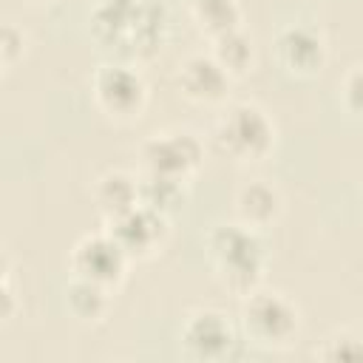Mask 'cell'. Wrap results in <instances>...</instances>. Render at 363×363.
Here are the masks:
<instances>
[{
	"label": "cell",
	"mask_w": 363,
	"mask_h": 363,
	"mask_svg": "<svg viewBox=\"0 0 363 363\" xmlns=\"http://www.w3.org/2000/svg\"><path fill=\"white\" fill-rule=\"evenodd\" d=\"M204 247L213 275L230 295L244 298L261 286L267 272V247L258 230H250L238 221L213 224Z\"/></svg>",
	"instance_id": "cell-1"
},
{
	"label": "cell",
	"mask_w": 363,
	"mask_h": 363,
	"mask_svg": "<svg viewBox=\"0 0 363 363\" xmlns=\"http://www.w3.org/2000/svg\"><path fill=\"white\" fill-rule=\"evenodd\" d=\"M275 122L258 102H233L213 125V147L235 164H258L275 150Z\"/></svg>",
	"instance_id": "cell-2"
},
{
	"label": "cell",
	"mask_w": 363,
	"mask_h": 363,
	"mask_svg": "<svg viewBox=\"0 0 363 363\" xmlns=\"http://www.w3.org/2000/svg\"><path fill=\"white\" fill-rule=\"evenodd\" d=\"M238 332L261 349H286L301 332V309L281 289H252L238 306Z\"/></svg>",
	"instance_id": "cell-3"
},
{
	"label": "cell",
	"mask_w": 363,
	"mask_h": 363,
	"mask_svg": "<svg viewBox=\"0 0 363 363\" xmlns=\"http://www.w3.org/2000/svg\"><path fill=\"white\" fill-rule=\"evenodd\" d=\"M88 88H91V99L96 111L119 125L136 122L145 113L147 96H150L142 71L122 60L96 65L88 79Z\"/></svg>",
	"instance_id": "cell-4"
},
{
	"label": "cell",
	"mask_w": 363,
	"mask_h": 363,
	"mask_svg": "<svg viewBox=\"0 0 363 363\" xmlns=\"http://www.w3.org/2000/svg\"><path fill=\"white\" fill-rule=\"evenodd\" d=\"M201 162H204V145L187 128L156 130L139 145L142 173H156V176L190 182L199 173Z\"/></svg>",
	"instance_id": "cell-5"
},
{
	"label": "cell",
	"mask_w": 363,
	"mask_h": 363,
	"mask_svg": "<svg viewBox=\"0 0 363 363\" xmlns=\"http://www.w3.org/2000/svg\"><path fill=\"white\" fill-rule=\"evenodd\" d=\"M130 258L128 252L119 247V241L102 227L94 233H85L68 252V269L77 278L94 281L111 292H116L130 269Z\"/></svg>",
	"instance_id": "cell-6"
},
{
	"label": "cell",
	"mask_w": 363,
	"mask_h": 363,
	"mask_svg": "<svg viewBox=\"0 0 363 363\" xmlns=\"http://www.w3.org/2000/svg\"><path fill=\"white\" fill-rule=\"evenodd\" d=\"M238 335H241L238 326L224 312L204 306V309H193L184 318V323L179 329V343L187 357L213 363V360L233 357Z\"/></svg>",
	"instance_id": "cell-7"
},
{
	"label": "cell",
	"mask_w": 363,
	"mask_h": 363,
	"mask_svg": "<svg viewBox=\"0 0 363 363\" xmlns=\"http://www.w3.org/2000/svg\"><path fill=\"white\" fill-rule=\"evenodd\" d=\"M105 230L119 241V247L128 252L130 261H150L167 247L170 216L139 201L133 210L122 213L119 218L105 221Z\"/></svg>",
	"instance_id": "cell-8"
},
{
	"label": "cell",
	"mask_w": 363,
	"mask_h": 363,
	"mask_svg": "<svg viewBox=\"0 0 363 363\" xmlns=\"http://www.w3.org/2000/svg\"><path fill=\"white\" fill-rule=\"evenodd\" d=\"M272 51L278 65L298 79H312L326 68L329 45L318 26L309 23H286L272 37Z\"/></svg>",
	"instance_id": "cell-9"
},
{
	"label": "cell",
	"mask_w": 363,
	"mask_h": 363,
	"mask_svg": "<svg viewBox=\"0 0 363 363\" xmlns=\"http://www.w3.org/2000/svg\"><path fill=\"white\" fill-rule=\"evenodd\" d=\"M176 91L196 105H221L230 94L233 77L216 62L213 54H190L173 74Z\"/></svg>",
	"instance_id": "cell-10"
},
{
	"label": "cell",
	"mask_w": 363,
	"mask_h": 363,
	"mask_svg": "<svg viewBox=\"0 0 363 363\" xmlns=\"http://www.w3.org/2000/svg\"><path fill=\"white\" fill-rule=\"evenodd\" d=\"M233 213L235 221L250 230H267L272 227L284 213V196L281 190L267 179L244 182L233 196Z\"/></svg>",
	"instance_id": "cell-11"
},
{
	"label": "cell",
	"mask_w": 363,
	"mask_h": 363,
	"mask_svg": "<svg viewBox=\"0 0 363 363\" xmlns=\"http://www.w3.org/2000/svg\"><path fill=\"white\" fill-rule=\"evenodd\" d=\"M91 201L105 221L119 218L122 213L139 204V176L122 167H111L99 173L91 184Z\"/></svg>",
	"instance_id": "cell-12"
},
{
	"label": "cell",
	"mask_w": 363,
	"mask_h": 363,
	"mask_svg": "<svg viewBox=\"0 0 363 363\" xmlns=\"http://www.w3.org/2000/svg\"><path fill=\"white\" fill-rule=\"evenodd\" d=\"M65 306H68V315L77 323L96 326V323H102L111 315L113 292L99 286V284H94V281L71 275V281L65 286Z\"/></svg>",
	"instance_id": "cell-13"
},
{
	"label": "cell",
	"mask_w": 363,
	"mask_h": 363,
	"mask_svg": "<svg viewBox=\"0 0 363 363\" xmlns=\"http://www.w3.org/2000/svg\"><path fill=\"white\" fill-rule=\"evenodd\" d=\"M210 54L216 57V62L233 77H247L255 65V45H252V37H247L244 26L241 28H233L227 34H218L210 40Z\"/></svg>",
	"instance_id": "cell-14"
},
{
	"label": "cell",
	"mask_w": 363,
	"mask_h": 363,
	"mask_svg": "<svg viewBox=\"0 0 363 363\" xmlns=\"http://www.w3.org/2000/svg\"><path fill=\"white\" fill-rule=\"evenodd\" d=\"M187 184L182 179L170 176H156V173H142L139 176V201L170 216L187 201Z\"/></svg>",
	"instance_id": "cell-15"
},
{
	"label": "cell",
	"mask_w": 363,
	"mask_h": 363,
	"mask_svg": "<svg viewBox=\"0 0 363 363\" xmlns=\"http://www.w3.org/2000/svg\"><path fill=\"white\" fill-rule=\"evenodd\" d=\"M196 26L213 40L233 28H241V6L235 0H187Z\"/></svg>",
	"instance_id": "cell-16"
},
{
	"label": "cell",
	"mask_w": 363,
	"mask_h": 363,
	"mask_svg": "<svg viewBox=\"0 0 363 363\" xmlns=\"http://www.w3.org/2000/svg\"><path fill=\"white\" fill-rule=\"evenodd\" d=\"M312 357L329 363H363V335L352 329H337L326 335L320 346L312 349Z\"/></svg>",
	"instance_id": "cell-17"
},
{
	"label": "cell",
	"mask_w": 363,
	"mask_h": 363,
	"mask_svg": "<svg viewBox=\"0 0 363 363\" xmlns=\"http://www.w3.org/2000/svg\"><path fill=\"white\" fill-rule=\"evenodd\" d=\"M337 91H340V105H343L349 113L363 116V65H352V68L343 74Z\"/></svg>",
	"instance_id": "cell-18"
},
{
	"label": "cell",
	"mask_w": 363,
	"mask_h": 363,
	"mask_svg": "<svg viewBox=\"0 0 363 363\" xmlns=\"http://www.w3.org/2000/svg\"><path fill=\"white\" fill-rule=\"evenodd\" d=\"M23 54H26V34L17 26L6 23L0 31V65H3V71H9Z\"/></svg>",
	"instance_id": "cell-19"
},
{
	"label": "cell",
	"mask_w": 363,
	"mask_h": 363,
	"mask_svg": "<svg viewBox=\"0 0 363 363\" xmlns=\"http://www.w3.org/2000/svg\"><path fill=\"white\" fill-rule=\"evenodd\" d=\"M17 315V298H14V286H11V269H9V258L3 264V278H0V320L9 323Z\"/></svg>",
	"instance_id": "cell-20"
},
{
	"label": "cell",
	"mask_w": 363,
	"mask_h": 363,
	"mask_svg": "<svg viewBox=\"0 0 363 363\" xmlns=\"http://www.w3.org/2000/svg\"><path fill=\"white\" fill-rule=\"evenodd\" d=\"M34 3H48V0H34Z\"/></svg>",
	"instance_id": "cell-21"
}]
</instances>
